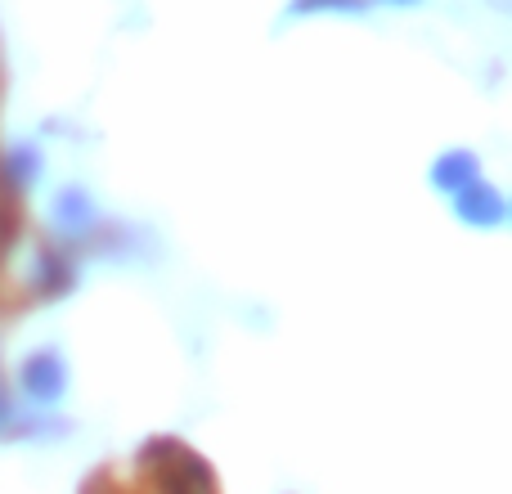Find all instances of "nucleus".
<instances>
[{
	"instance_id": "1",
	"label": "nucleus",
	"mask_w": 512,
	"mask_h": 494,
	"mask_svg": "<svg viewBox=\"0 0 512 494\" xmlns=\"http://www.w3.org/2000/svg\"><path fill=\"white\" fill-rule=\"evenodd\" d=\"M369 0H292V14H315V9H342V14H360Z\"/></svg>"
},
{
	"instance_id": "2",
	"label": "nucleus",
	"mask_w": 512,
	"mask_h": 494,
	"mask_svg": "<svg viewBox=\"0 0 512 494\" xmlns=\"http://www.w3.org/2000/svg\"><path fill=\"white\" fill-rule=\"evenodd\" d=\"M396 5H418V0H396Z\"/></svg>"
}]
</instances>
